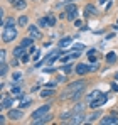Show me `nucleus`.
Listing matches in <instances>:
<instances>
[{
    "label": "nucleus",
    "mask_w": 118,
    "mask_h": 125,
    "mask_svg": "<svg viewBox=\"0 0 118 125\" xmlns=\"http://www.w3.org/2000/svg\"><path fill=\"white\" fill-rule=\"evenodd\" d=\"M106 62H110V64L117 62V54H115V52H110V54H106Z\"/></svg>",
    "instance_id": "obj_19"
},
{
    "label": "nucleus",
    "mask_w": 118,
    "mask_h": 125,
    "mask_svg": "<svg viewBox=\"0 0 118 125\" xmlns=\"http://www.w3.org/2000/svg\"><path fill=\"white\" fill-rule=\"evenodd\" d=\"M62 71H64V73H69V71H71V66H69V64L62 66Z\"/></svg>",
    "instance_id": "obj_36"
},
{
    "label": "nucleus",
    "mask_w": 118,
    "mask_h": 125,
    "mask_svg": "<svg viewBox=\"0 0 118 125\" xmlns=\"http://www.w3.org/2000/svg\"><path fill=\"white\" fill-rule=\"evenodd\" d=\"M99 96H103V93H101L99 90H95L93 93H89V95H88V103H91V102H95V100H98Z\"/></svg>",
    "instance_id": "obj_13"
},
{
    "label": "nucleus",
    "mask_w": 118,
    "mask_h": 125,
    "mask_svg": "<svg viewBox=\"0 0 118 125\" xmlns=\"http://www.w3.org/2000/svg\"><path fill=\"white\" fill-rule=\"evenodd\" d=\"M117 80H118V74H117Z\"/></svg>",
    "instance_id": "obj_42"
},
{
    "label": "nucleus",
    "mask_w": 118,
    "mask_h": 125,
    "mask_svg": "<svg viewBox=\"0 0 118 125\" xmlns=\"http://www.w3.org/2000/svg\"><path fill=\"white\" fill-rule=\"evenodd\" d=\"M61 52H62V51H54V52H51V54H49V56L42 61V64H51V62H54L59 56H61Z\"/></svg>",
    "instance_id": "obj_9"
},
{
    "label": "nucleus",
    "mask_w": 118,
    "mask_h": 125,
    "mask_svg": "<svg viewBox=\"0 0 118 125\" xmlns=\"http://www.w3.org/2000/svg\"><path fill=\"white\" fill-rule=\"evenodd\" d=\"M83 110H84V105H83V103H78L74 108H73V113H81Z\"/></svg>",
    "instance_id": "obj_26"
},
{
    "label": "nucleus",
    "mask_w": 118,
    "mask_h": 125,
    "mask_svg": "<svg viewBox=\"0 0 118 125\" xmlns=\"http://www.w3.org/2000/svg\"><path fill=\"white\" fill-rule=\"evenodd\" d=\"M12 80H14V81H20V80H22V74H20V73H15V74L12 76Z\"/></svg>",
    "instance_id": "obj_33"
},
{
    "label": "nucleus",
    "mask_w": 118,
    "mask_h": 125,
    "mask_svg": "<svg viewBox=\"0 0 118 125\" xmlns=\"http://www.w3.org/2000/svg\"><path fill=\"white\" fill-rule=\"evenodd\" d=\"M52 90H54V88H46V90H42V91H40V96H44V98H47V96H51V95L54 93Z\"/></svg>",
    "instance_id": "obj_20"
},
{
    "label": "nucleus",
    "mask_w": 118,
    "mask_h": 125,
    "mask_svg": "<svg viewBox=\"0 0 118 125\" xmlns=\"http://www.w3.org/2000/svg\"><path fill=\"white\" fill-rule=\"evenodd\" d=\"M17 24H19V25H22V27H25V25L29 24V19H27L25 15H20L19 19H17Z\"/></svg>",
    "instance_id": "obj_18"
},
{
    "label": "nucleus",
    "mask_w": 118,
    "mask_h": 125,
    "mask_svg": "<svg viewBox=\"0 0 118 125\" xmlns=\"http://www.w3.org/2000/svg\"><path fill=\"white\" fill-rule=\"evenodd\" d=\"M84 118H86V117L83 115V112H81V113H73V118H69V124H73V125L83 124V122H86Z\"/></svg>",
    "instance_id": "obj_7"
},
{
    "label": "nucleus",
    "mask_w": 118,
    "mask_h": 125,
    "mask_svg": "<svg viewBox=\"0 0 118 125\" xmlns=\"http://www.w3.org/2000/svg\"><path fill=\"white\" fill-rule=\"evenodd\" d=\"M29 36H30L32 39H40V37H42L39 27H36V25H29Z\"/></svg>",
    "instance_id": "obj_10"
},
{
    "label": "nucleus",
    "mask_w": 118,
    "mask_h": 125,
    "mask_svg": "<svg viewBox=\"0 0 118 125\" xmlns=\"http://www.w3.org/2000/svg\"><path fill=\"white\" fill-rule=\"evenodd\" d=\"M106 100H108V95H105V93H103V96H99L98 100H95V102H91V103H88V105H89L91 108H99L101 105L106 103Z\"/></svg>",
    "instance_id": "obj_6"
},
{
    "label": "nucleus",
    "mask_w": 118,
    "mask_h": 125,
    "mask_svg": "<svg viewBox=\"0 0 118 125\" xmlns=\"http://www.w3.org/2000/svg\"><path fill=\"white\" fill-rule=\"evenodd\" d=\"M95 14H96V9H95V5L88 3V5H86V9H84V15H86V17H91V15H95Z\"/></svg>",
    "instance_id": "obj_15"
},
{
    "label": "nucleus",
    "mask_w": 118,
    "mask_h": 125,
    "mask_svg": "<svg viewBox=\"0 0 118 125\" xmlns=\"http://www.w3.org/2000/svg\"><path fill=\"white\" fill-rule=\"evenodd\" d=\"M62 15H64V19L74 21V19L78 17V9H76V5H73V3H68V5H66V12H64Z\"/></svg>",
    "instance_id": "obj_3"
},
{
    "label": "nucleus",
    "mask_w": 118,
    "mask_h": 125,
    "mask_svg": "<svg viewBox=\"0 0 118 125\" xmlns=\"http://www.w3.org/2000/svg\"><path fill=\"white\" fill-rule=\"evenodd\" d=\"M29 105H30V100H29V98H22V100H20V106H22V108H25V106H29Z\"/></svg>",
    "instance_id": "obj_28"
},
{
    "label": "nucleus",
    "mask_w": 118,
    "mask_h": 125,
    "mask_svg": "<svg viewBox=\"0 0 118 125\" xmlns=\"http://www.w3.org/2000/svg\"><path fill=\"white\" fill-rule=\"evenodd\" d=\"M24 54H25V52H24V46H19V47L14 49V56H15V58H22Z\"/></svg>",
    "instance_id": "obj_17"
},
{
    "label": "nucleus",
    "mask_w": 118,
    "mask_h": 125,
    "mask_svg": "<svg viewBox=\"0 0 118 125\" xmlns=\"http://www.w3.org/2000/svg\"><path fill=\"white\" fill-rule=\"evenodd\" d=\"M32 41H34V39L29 36V37H25V39L22 41V46H24V47H30V46H32Z\"/></svg>",
    "instance_id": "obj_23"
},
{
    "label": "nucleus",
    "mask_w": 118,
    "mask_h": 125,
    "mask_svg": "<svg viewBox=\"0 0 118 125\" xmlns=\"http://www.w3.org/2000/svg\"><path fill=\"white\" fill-rule=\"evenodd\" d=\"M15 19H14V17H9V19H7V21L3 22V25H7V27H15Z\"/></svg>",
    "instance_id": "obj_22"
},
{
    "label": "nucleus",
    "mask_w": 118,
    "mask_h": 125,
    "mask_svg": "<svg viewBox=\"0 0 118 125\" xmlns=\"http://www.w3.org/2000/svg\"><path fill=\"white\" fill-rule=\"evenodd\" d=\"M0 64H2V66H0V76L3 78V76L7 74V69H9V66H7L5 62H0Z\"/></svg>",
    "instance_id": "obj_24"
},
{
    "label": "nucleus",
    "mask_w": 118,
    "mask_h": 125,
    "mask_svg": "<svg viewBox=\"0 0 118 125\" xmlns=\"http://www.w3.org/2000/svg\"><path fill=\"white\" fill-rule=\"evenodd\" d=\"M22 117H24L22 110H15V108H9V118H12V120H20Z\"/></svg>",
    "instance_id": "obj_8"
},
{
    "label": "nucleus",
    "mask_w": 118,
    "mask_h": 125,
    "mask_svg": "<svg viewBox=\"0 0 118 125\" xmlns=\"http://www.w3.org/2000/svg\"><path fill=\"white\" fill-rule=\"evenodd\" d=\"M84 88H86V83H84L83 80H78V81H74V83L68 84V86L64 88V91H62L61 98H62V100H66V98H71V100H78L79 96L83 95Z\"/></svg>",
    "instance_id": "obj_1"
},
{
    "label": "nucleus",
    "mask_w": 118,
    "mask_h": 125,
    "mask_svg": "<svg viewBox=\"0 0 118 125\" xmlns=\"http://www.w3.org/2000/svg\"><path fill=\"white\" fill-rule=\"evenodd\" d=\"M20 59H22V62H27L29 59H30V56H29V54H24V56H22Z\"/></svg>",
    "instance_id": "obj_35"
},
{
    "label": "nucleus",
    "mask_w": 118,
    "mask_h": 125,
    "mask_svg": "<svg viewBox=\"0 0 118 125\" xmlns=\"http://www.w3.org/2000/svg\"><path fill=\"white\" fill-rule=\"evenodd\" d=\"M111 88H113L115 91H118V84H117V83H113V84H111Z\"/></svg>",
    "instance_id": "obj_41"
},
{
    "label": "nucleus",
    "mask_w": 118,
    "mask_h": 125,
    "mask_svg": "<svg viewBox=\"0 0 118 125\" xmlns=\"http://www.w3.org/2000/svg\"><path fill=\"white\" fill-rule=\"evenodd\" d=\"M49 110H51V105H42L40 108H37V110L32 113V120H37V118H40V117L47 115V113H49Z\"/></svg>",
    "instance_id": "obj_4"
},
{
    "label": "nucleus",
    "mask_w": 118,
    "mask_h": 125,
    "mask_svg": "<svg viewBox=\"0 0 118 125\" xmlns=\"http://www.w3.org/2000/svg\"><path fill=\"white\" fill-rule=\"evenodd\" d=\"M76 73H78V74H86V73H89V66H86V64H78V66H76Z\"/></svg>",
    "instance_id": "obj_16"
},
{
    "label": "nucleus",
    "mask_w": 118,
    "mask_h": 125,
    "mask_svg": "<svg viewBox=\"0 0 118 125\" xmlns=\"http://www.w3.org/2000/svg\"><path fill=\"white\" fill-rule=\"evenodd\" d=\"M12 5H14V9H17V10H24L25 5H27V2H25V0H14Z\"/></svg>",
    "instance_id": "obj_14"
},
{
    "label": "nucleus",
    "mask_w": 118,
    "mask_h": 125,
    "mask_svg": "<svg viewBox=\"0 0 118 125\" xmlns=\"http://www.w3.org/2000/svg\"><path fill=\"white\" fill-rule=\"evenodd\" d=\"M12 95H20V88H19V86L12 88Z\"/></svg>",
    "instance_id": "obj_34"
},
{
    "label": "nucleus",
    "mask_w": 118,
    "mask_h": 125,
    "mask_svg": "<svg viewBox=\"0 0 118 125\" xmlns=\"http://www.w3.org/2000/svg\"><path fill=\"white\" fill-rule=\"evenodd\" d=\"M74 25H76V27H81V25H83V22H81V21H76V22H74Z\"/></svg>",
    "instance_id": "obj_39"
},
{
    "label": "nucleus",
    "mask_w": 118,
    "mask_h": 125,
    "mask_svg": "<svg viewBox=\"0 0 118 125\" xmlns=\"http://www.w3.org/2000/svg\"><path fill=\"white\" fill-rule=\"evenodd\" d=\"M83 49H84V46H83V44H74V46H73V49H71V51H78V52H81V51H83Z\"/></svg>",
    "instance_id": "obj_29"
},
{
    "label": "nucleus",
    "mask_w": 118,
    "mask_h": 125,
    "mask_svg": "<svg viewBox=\"0 0 118 125\" xmlns=\"http://www.w3.org/2000/svg\"><path fill=\"white\" fill-rule=\"evenodd\" d=\"M71 41H73L71 37H66V39H62V41L59 42V46H61V47H68V46L71 44Z\"/></svg>",
    "instance_id": "obj_25"
},
{
    "label": "nucleus",
    "mask_w": 118,
    "mask_h": 125,
    "mask_svg": "<svg viewBox=\"0 0 118 125\" xmlns=\"http://www.w3.org/2000/svg\"><path fill=\"white\" fill-rule=\"evenodd\" d=\"M12 105H14V98H12V96H7V95H3V96H2V102H0V106H2V110L12 108Z\"/></svg>",
    "instance_id": "obj_5"
},
{
    "label": "nucleus",
    "mask_w": 118,
    "mask_h": 125,
    "mask_svg": "<svg viewBox=\"0 0 118 125\" xmlns=\"http://www.w3.org/2000/svg\"><path fill=\"white\" fill-rule=\"evenodd\" d=\"M37 24H39L40 27H49V19L47 17H40L39 21H37Z\"/></svg>",
    "instance_id": "obj_21"
},
{
    "label": "nucleus",
    "mask_w": 118,
    "mask_h": 125,
    "mask_svg": "<svg viewBox=\"0 0 118 125\" xmlns=\"http://www.w3.org/2000/svg\"><path fill=\"white\" fill-rule=\"evenodd\" d=\"M5 54H7L5 49H2V51H0V62H5Z\"/></svg>",
    "instance_id": "obj_31"
},
{
    "label": "nucleus",
    "mask_w": 118,
    "mask_h": 125,
    "mask_svg": "<svg viewBox=\"0 0 118 125\" xmlns=\"http://www.w3.org/2000/svg\"><path fill=\"white\" fill-rule=\"evenodd\" d=\"M69 117H71V113H62L61 115V120L62 122H69Z\"/></svg>",
    "instance_id": "obj_30"
},
{
    "label": "nucleus",
    "mask_w": 118,
    "mask_h": 125,
    "mask_svg": "<svg viewBox=\"0 0 118 125\" xmlns=\"http://www.w3.org/2000/svg\"><path fill=\"white\" fill-rule=\"evenodd\" d=\"M47 19H49V25H54L56 24V17L54 15H47Z\"/></svg>",
    "instance_id": "obj_32"
},
{
    "label": "nucleus",
    "mask_w": 118,
    "mask_h": 125,
    "mask_svg": "<svg viewBox=\"0 0 118 125\" xmlns=\"http://www.w3.org/2000/svg\"><path fill=\"white\" fill-rule=\"evenodd\" d=\"M15 37H17L15 27H7V25H3V31H2V41L3 42H12Z\"/></svg>",
    "instance_id": "obj_2"
},
{
    "label": "nucleus",
    "mask_w": 118,
    "mask_h": 125,
    "mask_svg": "<svg viewBox=\"0 0 118 125\" xmlns=\"http://www.w3.org/2000/svg\"><path fill=\"white\" fill-rule=\"evenodd\" d=\"M96 69H98V66H93V64L89 66V71H96Z\"/></svg>",
    "instance_id": "obj_40"
},
{
    "label": "nucleus",
    "mask_w": 118,
    "mask_h": 125,
    "mask_svg": "<svg viewBox=\"0 0 118 125\" xmlns=\"http://www.w3.org/2000/svg\"><path fill=\"white\" fill-rule=\"evenodd\" d=\"M99 115H101V113H99V112H95V113H93V115H89V117H88V118H86V122H93V120H96V118H98Z\"/></svg>",
    "instance_id": "obj_27"
},
{
    "label": "nucleus",
    "mask_w": 118,
    "mask_h": 125,
    "mask_svg": "<svg viewBox=\"0 0 118 125\" xmlns=\"http://www.w3.org/2000/svg\"><path fill=\"white\" fill-rule=\"evenodd\" d=\"M54 86H56V83H47L46 84V88H54Z\"/></svg>",
    "instance_id": "obj_38"
},
{
    "label": "nucleus",
    "mask_w": 118,
    "mask_h": 125,
    "mask_svg": "<svg viewBox=\"0 0 118 125\" xmlns=\"http://www.w3.org/2000/svg\"><path fill=\"white\" fill-rule=\"evenodd\" d=\"M52 120V115L51 113H47V115H44V117H40V118H37V120H32V124L34 125H37V124H47V122H51Z\"/></svg>",
    "instance_id": "obj_12"
},
{
    "label": "nucleus",
    "mask_w": 118,
    "mask_h": 125,
    "mask_svg": "<svg viewBox=\"0 0 118 125\" xmlns=\"http://www.w3.org/2000/svg\"><path fill=\"white\" fill-rule=\"evenodd\" d=\"M32 58H34V59L37 61V59H39V58H40V52H34V56H32Z\"/></svg>",
    "instance_id": "obj_37"
},
{
    "label": "nucleus",
    "mask_w": 118,
    "mask_h": 125,
    "mask_svg": "<svg viewBox=\"0 0 118 125\" xmlns=\"http://www.w3.org/2000/svg\"><path fill=\"white\" fill-rule=\"evenodd\" d=\"M101 124L103 125H118V118L115 115H108V117L101 118Z\"/></svg>",
    "instance_id": "obj_11"
}]
</instances>
